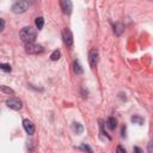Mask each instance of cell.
<instances>
[{"instance_id":"cell-19","label":"cell","mask_w":153,"mask_h":153,"mask_svg":"<svg viewBox=\"0 0 153 153\" xmlns=\"http://www.w3.org/2000/svg\"><path fill=\"white\" fill-rule=\"evenodd\" d=\"M0 23H1V29H0V31H4V27H5V20L1 18V19H0Z\"/></svg>"},{"instance_id":"cell-17","label":"cell","mask_w":153,"mask_h":153,"mask_svg":"<svg viewBox=\"0 0 153 153\" xmlns=\"http://www.w3.org/2000/svg\"><path fill=\"white\" fill-rule=\"evenodd\" d=\"M0 68H1L4 72H11V66H10V65L1 63V65H0Z\"/></svg>"},{"instance_id":"cell-16","label":"cell","mask_w":153,"mask_h":153,"mask_svg":"<svg viewBox=\"0 0 153 153\" xmlns=\"http://www.w3.org/2000/svg\"><path fill=\"white\" fill-rule=\"evenodd\" d=\"M1 91H2L4 93H7V94H13V93H14L12 88H10V87H7V86H5V85L1 86Z\"/></svg>"},{"instance_id":"cell-8","label":"cell","mask_w":153,"mask_h":153,"mask_svg":"<svg viewBox=\"0 0 153 153\" xmlns=\"http://www.w3.org/2000/svg\"><path fill=\"white\" fill-rule=\"evenodd\" d=\"M23 127H24V130L29 134V135H32L35 133V124L32 121L30 120H24L23 121Z\"/></svg>"},{"instance_id":"cell-21","label":"cell","mask_w":153,"mask_h":153,"mask_svg":"<svg viewBox=\"0 0 153 153\" xmlns=\"http://www.w3.org/2000/svg\"><path fill=\"white\" fill-rule=\"evenodd\" d=\"M134 152H142L141 151V148H139V147H134V149H133Z\"/></svg>"},{"instance_id":"cell-15","label":"cell","mask_w":153,"mask_h":153,"mask_svg":"<svg viewBox=\"0 0 153 153\" xmlns=\"http://www.w3.org/2000/svg\"><path fill=\"white\" fill-rule=\"evenodd\" d=\"M60 56H61V53H60L59 50H54V51L51 53V55H50V60H51V61H57V60L60 59Z\"/></svg>"},{"instance_id":"cell-7","label":"cell","mask_w":153,"mask_h":153,"mask_svg":"<svg viewBox=\"0 0 153 153\" xmlns=\"http://www.w3.org/2000/svg\"><path fill=\"white\" fill-rule=\"evenodd\" d=\"M60 5H61L62 12H63L65 14H71V13H72L73 5H72V1H71V0H61Z\"/></svg>"},{"instance_id":"cell-12","label":"cell","mask_w":153,"mask_h":153,"mask_svg":"<svg viewBox=\"0 0 153 153\" xmlns=\"http://www.w3.org/2000/svg\"><path fill=\"white\" fill-rule=\"evenodd\" d=\"M72 128H73V130H74L76 134H81V133L84 131V127H82L80 123H78V122H74V123L72 124Z\"/></svg>"},{"instance_id":"cell-18","label":"cell","mask_w":153,"mask_h":153,"mask_svg":"<svg viewBox=\"0 0 153 153\" xmlns=\"http://www.w3.org/2000/svg\"><path fill=\"white\" fill-rule=\"evenodd\" d=\"M80 149H84V151H88V152H92V149H91L88 146H85V145H82V146L80 147Z\"/></svg>"},{"instance_id":"cell-3","label":"cell","mask_w":153,"mask_h":153,"mask_svg":"<svg viewBox=\"0 0 153 153\" xmlns=\"http://www.w3.org/2000/svg\"><path fill=\"white\" fill-rule=\"evenodd\" d=\"M25 51L27 54H39L43 51V47L39 44H35L33 42L25 44Z\"/></svg>"},{"instance_id":"cell-13","label":"cell","mask_w":153,"mask_h":153,"mask_svg":"<svg viewBox=\"0 0 153 153\" xmlns=\"http://www.w3.org/2000/svg\"><path fill=\"white\" fill-rule=\"evenodd\" d=\"M35 25H36V27H37L38 30H41V29L43 27V25H44V19H43V17H37L36 20H35Z\"/></svg>"},{"instance_id":"cell-4","label":"cell","mask_w":153,"mask_h":153,"mask_svg":"<svg viewBox=\"0 0 153 153\" xmlns=\"http://www.w3.org/2000/svg\"><path fill=\"white\" fill-rule=\"evenodd\" d=\"M6 105H7L10 109H12V110H20L22 106H23L22 100L18 99V98H16V97L7 99V100H6Z\"/></svg>"},{"instance_id":"cell-5","label":"cell","mask_w":153,"mask_h":153,"mask_svg":"<svg viewBox=\"0 0 153 153\" xmlns=\"http://www.w3.org/2000/svg\"><path fill=\"white\" fill-rule=\"evenodd\" d=\"M62 38H63V42L67 47H72L73 44V35H72V31L66 27L62 30Z\"/></svg>"},{"instance_id":"cell-20","label":"cell","mask_w":153,"mask_h":153,"mask_svg":"<svg viewBox=\"0 0 153 153\" xmlns=\"http://www.w3.org/2000/svg\"><path fill=\"white\" fill-rule=\"evenodd\" d=\"M116 151H117V152H122V153H126V149H124L123 147H121V146H118V147L116 148Z\"/></svg>"},{"instance_id":"cell-9","label":"cell","mask_w":153,"mask_h":153,"mask_svg":"<svg viewBox=\"0 0 153 153\" xmlns=\"http://www.w3.org/2000/svg\"><path fill=\"white\" fill-rule=\"evenodd\" d=\"M116 126H117V121H116L115 117H109V118L106 120V127H108L109 129L114 130V129L116 128Z\"/></svg>"},{"instance_id":"cell-1","label":"cell","mask_w":153,"mask_h":153,"mask_svg":"<svg viewBox=\"0 0 153 153\" xmlns=\"http://www.w3.org/2000/svg\"><path fill=\"white\" fill-rule=\"evenodd\" d=\"M19 37L24 43H31L35 42L36 39V30L32 29L31 26H25L20 30L19 32Z\"/></svg>"},{"instance_id":"cell-10","label":"cell","mask_w":153,"mask_h":153,"mask_svg":"<svg viewBox=\"0 0 153 153\" xmlns=\"http://www.w3.org/2000/svg\"><path fill=\"white\" fill-rule=\"evenodd\" d=\"M123 30H124V25H123L122 23H116V24L114 25V31H115V33H116L117 36H121L122 32H123Z\"/></svg>"},{"instance_id":"cell-2","label":"cell","mask_w":153,"mask_h":153,"mask_svg":"<svg viewBox=\"0 0 153 153\" xmlns=\"http://www.w3.org/2000/svg\"><path fill=\"white\" fill-rule=\"evenodd\" d=\"M27 7H29V2L26 0H19V1H17V2L13 4V6H12L11 10H12L13 13L19 14V13H24L27 10Z\"/></svg>"},{"instance_id":"cell-14","label":"cell","mask_w":153,"mask_h":153,"mask_svg":"<svg viewBox=\"0 0 153 153\" xmlns=\"http://www.w3.org/2000/svg\"><path fill=\"white\" fill-rule=\"evenodd\" d=\"M130 120H131V122H133V123L139 124V126H141V124L143 123V118H142V117H140V116H137V115H134Z\"/></svg>"},{"instance_id":"cell-11","label":"cell","mask_w":153,"mask_h":153,"mask_svg":"<svg viewBox=\"0 0 153 153\" xmlns=\"http://www.w3.org/2000/svg\"><path fill=\"white\" fill-rule=\"evenodd\" d=\"M73 71H74V73L78 74V75L82 74V72H84L82 67L80 66V63H79L78 61H74V62H73Z\"/></svg>"},{"instance_id":"cell-6","label":"cell","mask_w":153,"mask_h":153,"mask_svg":"<svg viewBox=\"0 0 153 153\" xmlns=\"http://www.w3.org/2000/svg\"><path fill=\"white\" fill-rule=\"evenodd\" d=\"M98 50L97 49H91L90 51H88V62H90V66L92 67V68H94L96 66H97V63H98Z\"/></svg>"}]
</instances>
